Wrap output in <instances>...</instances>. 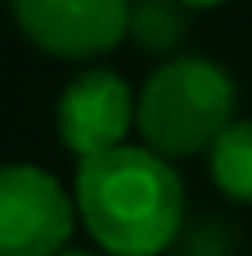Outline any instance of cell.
I'll list each match as a JSON object with an SVG mask.
<instances>
[{
	"label": "cell",
	"instance_id": "obj_2",
	"mask_svg": "<svg viewBox=\"0 0 252 256\" xmlns=\"http://www.w3.org/2000/svg\"><path fill=\"white\" fill-rule=\"evenodd\" d=\"M240 118V88L218 63L198 55H168L143 80L134 130L152 152L189 160L214 147V138Z\"/></svg>",
	"mask_w": 252,
	"mask_h": 256
},
{
	"label": "cell",
	"instance_id": "obj_8",
	"mask_svg": "<svg viewBox=\"0 0 252 256\" xmlns=\"http://www.w3.org/2000/svg\"><path fill=\"white\" fill-rule=\"evenodd\" d=\"M189 8H218V4H227V0H185Z\"/></svg>",
	"mask_w": 252,
	"mask_h": 256
},
{
	"label": "cell",
	"instance_id": "obj_6",
	"mask_svg": "<svg viewBox=\"0 0 252 256\" xmlns=\"http://www.w3.org/2000/svg\"><path fill=\"white\" fill-rule=\"evenodd\" d=\"M189 13L194 8L185 0H130L126 13V38L139 50L156 59H168L181 50V42L189 38Z\"/></svg>",
	"mask_w": 252,
	"mask_h": 256
},
{
	"label": "cell",
	"instance_id": "obj_9",
	"mask_svg": "<svg viewBox=\"0 0 252 256\" xmlns=\"http://www.w3.org/2000/svg\"><path fill=\"white\" fill-rule=\"evenodd\" d=\"M59 256H110V252H80V248H63Z\"/></svg>",
	"mask_w": 252,
	"mask_h": 256
},
{
	"label": "cell",
	"instance_id": "obj_5",
	"mask_svg": "<svg viewBox=\"0 0 252 256\" xmlns=\"http://www.w3.org/2000/svg\"><path fill=\"white\" fill-rule=\"evenodd\" d=\"M134 110L139 92L110 68H84L68 88L59 92L55 105V130L72 156H97L110 147L126 143L134 130Z\"/></svg>",
	"mask_w": 252,
	"mask_h": 256
},
{
	"label": "cell",
	"instance_id": "obj_4",
	"mask_svg": "<svg viewBox=\"0 0 252 256\" xmlns=\"http://www.w3.org/2000/svg\"><path fill=\"white\" fill-rule=\"evenodd\" d=\"M17 30L55 59H97L126 38L130 0H8Z\"/></svg>",
	"mask_w": 252,
	"mask_h": 256
},
{
	"label": "cell",
	"instance_id": "obj_7",
	"mask_svg": "<svg viewBox=\"0 0 252 256\" xmlns=\"http://www.w3.org/2000/svg\"><path fill=\"white\" fill-rule=\"evenodd\" d=\"M214 189L240 206H252V118H236L206 152Z\"/></svg>",
	"mask_w": 252,
	"mask_h": 256
},
{
	"label": "cell",
	"instance_id": "obj_1",
	"mask_svg": "<svg viewBox=\"0 0 252 256\" xmlns=\"http://www.w3.org/2000/svg\"><path fill=\"white\" fill-rule=\"evenodd\" d=\"M72 194L84 231L110 256H164L185 227L181 172L147 143L80 156Z\"/></svg>",
	"mask_w": 252,
	"mask_h": 256
},
{
	"label": "cell",
	"instance_id": "obj_3",
	"mask_svg": "<svg viewBox=\"0 0 252 256\" xmlns=\"http://www.w3.org/2000/svg\"><path fill=\"white\" fill-rule=\"evenodd\" d=\"M76 194L38 164H0V256H59L76 231Z\"/></svg>",
	"mask_w": 252,
	"mask_h": 256
}]
</instances>
